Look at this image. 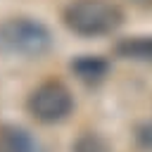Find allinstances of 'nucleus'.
I'll return each mask as SVG.
<instances>
[{
    "label": "nucleus",
    "mask_w": 152,
    "mask_h": 152,
    "mask_svg": "<svg viewBox=\"0 0 152 152\" xmlns=\"http://www.w3.org/2000/svg\"><path fill=\"white\" fill-rule=\"evenodd\" d=\"M124 12L112 0H74L64 10V24L78 36H104L121 26Z\"/></svg>",
    "instance_id": "obj_1"
},
{
    "label": "nucleus",
    "mask_w": 152,
    "mask_h": 152,
    "mask_svg": "<svg viewBox=\"0 0 152 152\" xmlns=\"http://www.w3.org/2000/svg\"><path fill=\"white\" fill-rule=\"evenodd\" d=\"M52 48L50 31L28 17H14L0 24V52L19 57H40Z\"/></svg>",
    "instance_id": "obj_2"
},
{
    "label": "nucleus",
    "mask_w": 152,
    "mask_h": 152,
    "mask_svg": "<svg viewBox=\"0 0 152 152\" xmlns=\"http://www.w3.org/2000/svg\"><path fill=\"white\" fill-rule=\"evenodd\" d=\"M26 107L33 119H38L43 124H55V121H62L71 112L74 100H71V93L64 83L45 81L28 95Z\"/></svg>",
    "instance_id": "obj_3"
},
{
    "label": "nucleus",
    "mask_w": 152,
    "mask_h": 152,
    "mask_svg": "<svg viewBox=\"0 0 152 152\" xmlns=\"http://www.w3.org/2000/svg\"><path fill=\"white\" fill-rule=\"evenodd\" d=\"M0 152H43V147L19 126H0Z\"/></svg>",
    "instance_id": "obj_4"
},
{
    "label": "nucleus",
    "mask_w": 152,
    "mask_h": 152,
    "mask_svg": "<svg viewBox=\"0 0 152 152\" xmlns=\"http://www.w3.org/2000/svg\"><path fill=\"white\" fill-rule=\"evenodd\" d=\"M71 71L83 81V83H100L107 71H109V64L107 59L97 57V55H81L78 59L71 62Z\"/></svg>",
    "instance_id": "obj_5"
},
{
    "label": "nucleus",
    "mask_w": 152,
    "mask_h": 152,
    "mask_svg": "<svg viewBox=\"0 0 152 152\" xmlns=\"http://www.w3.org/2000/svg\"><path fill=\"white\" fill-rule=\"evenodd\" d=\"M116 55L135 62H152V36L124 38L116 43Z\"/></svg>",
    "instance_id": "obj_6"
},
{
    "label": "nucleus",
    "mask_w": 152,
    "mask_h": 152,
    "mask_svg": "<svg viewBox=\"0 0 152 152\" xmlns=\"http://www.w3.org/2000/svg\"><path fill=\"white\" fill-rule=\"evenodd\" d=\"M74 152H107V145H104V140H102L100 135L86 133V135H81V138L76 140Z\"/></svg>",
    "instance_id": "obj_7"
},
{
    "label": "nucleus",
    "mask_w": 152,
    "mask_h": 152,
    "mask_svg": "<svg viewBox=\"0 0 152 152\" xmlns=\"http://www.w3.org/2000/svg\"><path fill=\"white\" fill-rule=\"evenodd\" d=\"M138 140H140V145H142L145 150L152 152V121L138 128Z\"/></svg>",
    "instance_id": "obj_8"
},
{
    "label": "nucleus",
    "mask_w": 152,
    "mask_h": 152,
    "mask_svg": "<svg viewBox=\"0 0 152 152\" xmlns=\"http://www.w3.org/2000/svg\"><path fill=\"white\" fill-rule=\"evenodd\" d=\"M135 5H152V0H133Z\"/></svg>",
    "instance_id": "obj_9"
}]
</instances>
